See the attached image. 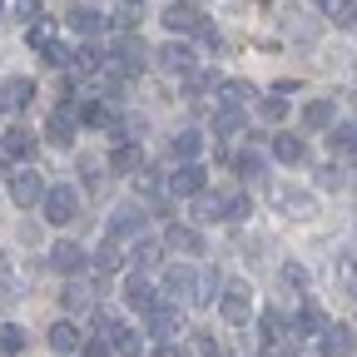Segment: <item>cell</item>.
<instances>
[{"mask_svg": "<svg viewBox=\"0 0 357 357\" xmlns=\"http://www.w3.org/2000/svg\"><path fill=\"white\" fill-rule=\"evenodd\" d=\"M144 65H154V50H149V45L134 35V30L119 35V45L105 55V70H109V75H139Z\"/></svg>", "mask_w": 357, "mask_h": 357, "instance_id": "6da1fadb", "label": "cell"}, {"mask_svg": "<svg viewBox=\"0 0 357 357\" xmlns=\"http://www.w3.org/2000/svg\"><path fill=\"white\" fill-rule=\"evenodd\" d=\"M218 318L229 323V328H243L253 318V288L243 278H229V283L218 288Z\"/></svg>", "mask_w": 357, "mask_h": 357, "instance_id": "7a4b0ae2", "label": "cell"}, {"mask_svg": "<svg viewBox=\"0 0 357 357\" xmlns=\"http://www.w3.org/2000/svg\"><path fill=\"white\" fill-rule=\"evenodd\" d=\"M268 199H273V208H278L283 218H298V223L318 218V199H312L307 189H293V184H273V189H268Z\"/></svg>", "mask_w": 357, "mask_h": 357, "instance_id": "3957f363", "label": "cell"}, {"mask_svg": "<svg viewBox=\"0 0 357 357\" xmlns=\"http://www.w3.org/2000/svg\"><path fill=\"white\" fill-rule=\"evenodd\" d=\"M45 223H70V218H79V189L75 184H60V189H45Z\"/></svg>", "mask_w": 357, "mask_h": 357, "instance_id": "277c9868", "label": "cell"}, {"mask_svg": "<svg viewBox=\"0 0 357 357\" xmlns=\"http://www.w3.org/2000/svg\"><path fill=\"white\" fill-rule=\"evenodd\" d=\"M149 333H154L159 342H184V337H189V328H184V312H178V303H159V307L149 312Z\"/></svg>", "mask_w": 357, "mask_h": 357, "instance_id": "5b68a950", "label": "cell"}, {"mask_svg": "<svg viewBox=\"0 0 357 357\" xmlns=\"http://www.w3.org/2000/svg\"><path fill=\"white\" fill-rule=\"evenodd\" d=\"M154 65H159L164 75H194L199 55L189 50V40H169V45H159V50H154Z\"/></svg>", "mask_w": 357, "mask_h": 357, "instance_id": "8992f818", "label": "cell"}, {"mask_svg": "<svg viewBox=\"0 0 357 357\" xmlns=\"http://www.w3.org/2000/svg\"><path fill=\"white\" fill-rule=\"evenodd\" d=\"M159 20H164V30H169L174 40H178V35H204V30H208V15L194 10V6H164Z\"/></svg>", "mask_w": 357, "mask_h": 357, "instance_id": "52a82bcc", "label": "cell"}, {"mask_svg": "<svg viewBox=\"0 0 357 357\" xmlns=\"http://www.w3.org/2000/svg\"><path fill=\"white\" fill-rule=\"evenodd\" d=\"M124 303H129V307H139L144 318H149V312H154L164 298H159V288L139 273V268H134V273H124Z\"/></svg>", "mask_w": 357, "mask_h": 357, "instance_id": "ba28073f", "label": "cell"}, {"mask_svg": "<svg viewBox=\"0 0 357 357\" xmlns=\"http://www.w3.org/2000/svg\"><path fill=\"white\" fill-rule=\"evenodd\" d=\"M10 199H15L20 208L45 204V178H40L35 169H10Z\"/></svg>", "mask_w": 357, "mask_h": 357, "instance_id": "9c48e42d", "label": "cell"}, {"mask_svg": "<svg viewBox=\"0 0 357 357\" xmlns=\"http://www.w3.org/2000/svg\"><path fill=\"white\" fill-rule=\"evenodd\" d=\"M204 184H208V178H204V169H199V164H178V169L164 178V189H169L174 199H199V194H204Z\"/></svg>", "mask_w": 357, "mask_h": 357, "instance_id": "30bf717a", "label": "cell"}, {"mask_svg": "<svg viewBox=\"0 0 357 357\" xmlns=\"http://www.w3.org/2000/svg\"><path fill=\"white\" fill-rule=\"evenodd\" d=\"M194 283H199V273L189 263H174V268H164V303H178V298H194Z\"/></svg>", "mask_w": 357, "mask_h": 357, "instance_id": "8fae6325", "label": "cell"}, {"mask_svg": "<svg viewBox=\"0 0 357 357\" xmlns=\"http://www.w3.org/2000/svg\"><path fill=\"white\" fill-rule=\"evenodd\" d=\"M139 229H144V208L139 204H119L109 213V238H139Z\"/></svg>", "mask_w": 357, "mask_h": 357, "instance_id": "7c38bea8", "label": "cell"}, {"mask_svg": "<svg viewBox=\"0 0 357 357\" xmlns=\"http://www.w3.org/2000/svg\"><path fill=\"white\" fill-rule=\"evenodd\" d=\"M45 342H50V352H55V357H70V352H79V347H84V333H79L70 318H60V323H50V337H45Z\"/></svg>", "mask_w": 357, "mask_h": 357, "instance_id": "4fadbf2b", "label": "cell"}, {"mask_svg": "<svg viewBox=\"0 0 357 357\" xmlns=\"http://www.w3.org/2000/svg\"><path fill=\"white\" fill-rule=\"evenodd\" d=\"M30 100H35V79L30 75H10L0 84V109H25Z\"/></svg>", "mask_w": 357, "mask_h": 357, "instance_id": "5bb4252c", "label": "cell"}, {"mask_svg": "<svg viewBox=\"0 0 357 357\" xmlns=\"http://www.w3.org/2000/svg\"><path fill=\"white\" fill-rule=\"evenodd\" d=\"M164 253H204V238L189 223H169L164 229Z\"/></svg>", "mask_w": 357, "mask_h": 357, "instance_id": "9a60e30c", "label": "cell"}, {"mask_svg": "<svg viewBox=\"0 0 357 357\" xmlns=\"http://www.w3.org/2000/svg\"><path fill=\"white\" fill-rule=\"evenodd\" d=\"M333 124H337V105H333V100H307V105H303V129L328 134Z\"/></svg>", "mask_w": 357, "mask_h": 357, "instance_id": "2e32d148", "label": "cell"}, {"mask_svg": "<svg viewBox=\"0 0 357 357\" xmlns=\"http://www.w3.org/2000/svg\"><path fill=\"white\" fill-rule=\"evenodd\" d=\"M323 333H328V312L318 303H303V312L293 318V337L303 342V337H323Z\"/></svg>", "mask_w": 357, "mask_h": 357, "instance_id": "e0dca14e", "label": "cell"}, {"mask_svg": "<svg viewBox=\"0 0 357 357\" xmlns=\"http://www.w3.org/2000/svg\"><path fill=\"white\" fill-rule=\"evenodd\" d=\"M50 263L60 268V273H70V278H75V273H79V268L89 263V253H84L79 243H70V238H60V243L50 248Z\"/></svg>", "mask_w": 357, "mask_h": 357, "instance_id": "ac0fdd59", "label": "cell"}, {"mask_svg": "<svg viewBox=\"0 0 357 357\" xmlns=\"http://www.w3.org/2000/svg\"><path fill=\"white\" fill-rule=\"evenodd\" d=\"M45 139H50L55 149H70L75 144V109H55L50 124H45Z\"/></svg>", "mask_w": 357, "mask_h": 357, "instance_id": "d6986e66", "label": "cell"}, {"mask_svg": "<svg viewBox=\"0 0 357 357\" xmlns=\"http://www.w3.org/2000/svg\"><path fill=\"white\" fill-rule=\"evenodd\" d=\"M352 347H357L352 328H347V323H328V333H323V357H352Z\"/></svg>", "mask_w": 357, "mask_h": 357, "instance_id": "ffe728a7", "label": "cell"}, {"mask_svg": "<svg viewBox=\"0 0 357 357\" xmlns=\"http://www.w3.org/2000/svg\"><path fill=\"white\" fill-rule=\"evenodd\" d=\"M273 159L278 164H307V139H303V134H278V139H273Z\"/></svg>", "mask_w": 357, "mask_h": 357, "instance_id": "44dd1931", "label": "cell"}, {"mask_svg": "<svg viewBox=\"0 0 357 357\" xmlns=\"http://www.w3.org/2000/svg\"><path fill=\"white\" fill-rule=\"evenodd\" d=\"M65 20H70V30H75V35H89V40H95V35H100V30L109 25V20H105V15H100L95 6H75V10H70Z\"/></svg>", "mask_w": 357, "mask_h": 357, "instance_id": "7402d4cb", "label": "cell"}, {"mask_svg": "<svg viewBox=\"0 0 357 357\" xmlns=\"http://www.w3.org/2000/svg\"><path fill=\"white\" fill-rule=\"evenodd\" d=\"M333 283L357 298V253H352V248H337V258H333Z\"/></svg>", "mask_w": 357, "mask_h": 357, "instance_id": "603a6c76", "label": "cell"}, {"mask_svg": "<svg viewBox=\"0 0 357 357\" xmlns=\"http://www.w3.org/2000/svg\"><path fill=\"white\" fill-rule=\"evenodd\" d=\"M105 70V50L100 45H79V50H70V75H100Z\"/></svg>", "mask_w": 357, "mask_h": 357, "instance_id": "cb8c5ba5", "label": "cell"}, {"mask_svg": "<svg viewBox=\"0 0 357 357\" xmlns=\"http://www.w3.org/2000/svg\"><path fill=\"white\" fill-rule=\"evenodd\" d=\"M169 149H174V159H178V164H194V159L204 154V134H199V129H178Z\"/></svg>", "mask_w": 357, "mask_h": 357, "instance_id": "d4e9b609", "label": "cell"}, {"mask_svg": "<svg viewBox=\"0 0 357 357\" xmlns=\"http://www.w3.org/2000/svg\"><path fill=\"white\" fill-rule=\"evenodd\" d=\"M218 288H223V278H218V268H204L199 273V283H194V307H208V303H218Z\"/></svg>", "mask_w": 357, "mask_h": 357, "instance_id": "484cf974", "label": "cell"}, {"mask_svg": "<svg viewBox=\"0 0 357 357\" xmlns=\"http://www.w3.org/2000/svg\"><path fill=\"white\" fill-rule=\"evenodd\" d=\"M109 169H114V174H139V169H144V149H139V144H119V149L109 154Z\"/></svg>", "mask_w": 357, "mask_h": 357, "instance_id": "4316f807", "label": "cell"}, {"mask_svg": "<svg viewBox=\"0 0 357 357\" xmlns=\"http://www.w3.org/2000/svg\"><path fill=\"white\" fill-rule=\"evenodd\" d=\"M218 204H223V223H243V218L253 213V199H248L243 189H234V194H218Z\"/></svg>", "mask_w": 357, "mask_h": 357, "instance_id": "83f0119b", "label": "cell"}, {"mask_svg": "<svg viewBox=\"0 0 357 357\" xmlns=\"http://www.w3.org/2000/svg\"><path fill=\"white\" fill-rule=\"evenodd\" d=\"M89 263H95L100 273H119V268H124V248H119V238H105L100 253H89Z\"/></svg>", "mask_w": 357, "mask_h": 357, "instance_id": "f1b7e54d", "label": "cell"}, {"mask_svg": "<svg viewBox=\"0 0 357 357\" xmlns=\"http://www.w3.org/2000/svg\"><path fill=\"white\" fill-rule=\"evenodd\" d=\"M248 100H253V84H243V79L218 84V109H243Z\"/></svg>", "mask_w": 357, "mask_h": 357, "instance_id": "f546056e", "label": "cell"}, {"mask_svg": "<svg viewBox=\"0 0 357 357\" xmlns=\"http://www.w3.org/2000/svg\"><path fill=\"white\" fill-rule=\"evenodd\" d=\"M65 307H70V312H95V307H100V298H95V288H89V283H79V278H75V283L65 288Z\"/></svg>", "mask_w": 357, "mask_h": 357, "instance_id": "4dcf8cb0", "label": "cell"}, {"mask_svg": "<svg viewBox=\"0 0 357 357\" xmlns=\"http://www.w3.org/2000/svg\"><path fill=\"white\" fill-rule=\"evenodd\" d=\"M0 149H6L10 159H30V154H35V134H30V129H6Z\"/></svg>", "mask_w": 357, "mask_h": 357, "instance_id": "1f68e13d", "label": "cell"}, {"mask_svg": "<svg viewBox=\"0 0 357 357\" xmlns=\"http://www.w3.org/2000/svg\"><path fill=\"white\" fill-rule=\"evenodd\" d=\"M347 184H352V174H347V164H342V159H333V164H323V169H318V189L337 194V189H347Z\"/></svg>", "mask_w": 357, "mask_h": 357, "instance_id": "d6a6232c", "label": "cell"}, {"mask_svg": "<svg viewBox=\"0 0 357 357\" xmlns=\"http://www.w3.org/2000/svg\"><path fill=\"white\" fill-rule=\"evenodd\" d=\"M323 15H328L333 25L357 30V0H323Z\"/></svg>", "mask_w": 357, "mask_h": 357, "instance_id": "836d02e7", "label": "cell"}, {"mask_svg": "<svg viewBox=\"0 0 357 357\" xmlns=\"http://www.w3.org/2000/svg\"><path fill=\"white\" fill-rule=\"evenodd\" d=\"M134 263H139V273L164 263V238H134Z\"/></svg>", "mask_w": 357, "mask_h": 357, "instance_id": "e575fe53", "label": "cell"}, {"mask_svg": "<svg viewBox=\"0 0 357 357\" xmlns=\"http://www.w3.org/2000/svg\"><path fill=\"white\" fill-rule=\"evenodd\" d=\"M328 149L333 154H357V124H333L328 129Z\"/></svg>", "mask_w": 357, "mask_h": 357, "instance_id": "d590c367", "label": "cell"}, {"mask_svg": "<svg viewBox=\"0 0 357 357\" xmlns=\"http://www.w3.org/2000/svg\"><path fill=\"white\" fill-rule=\"evenodd\" d=\"M194 223H223L218 194H199V199H194Z\"/></svg>", "mask_w": 357, "mask_h": 357, "instance_id": "8d00e7d4", "label": "cell"}, {"mask_svg": "<svg viewBox=\"0 0 357 357\" xmlns=\"http://www.w3.org/2000/svg\"><path fill=\"white\" fill-rule=\"evenodd\" d=\"M15 352H25V328L6 323V328H0V357H15Z\"/></svg>", "mask_w": 357, "mask_h": 357, "instance_id": "74e56055", "label": "cell"}, {"mask_svg": "<svg viewBox=\"0 0 357 357\" xmlns=\"http://www.w3.org/2000/svg\"><path fill=\"white\" fill-rule=\"evenodd\" d=\"M238 129H243V114L238 109H218L213 114V134H218V139H234Z\"/></svg>", "mask_w": 357, "mask_h": 357, "instance_id": "f35d334b", "label": "cell"}, {"mask_svg": "<svg viewBox=\"0 0 357 357\" xmlns=\"http://www.w3.org/2000/svg\"><path fill=\"white\" fill-rule=\"evenodd\" d=\"M258 114H263L268 124L288 119V95H263V100H258Z\"/></svg>", "mask_w": 357, "mask_h": 357, "instance_id": "ab89813d", "label": "cell"}, {"mask_svg": "<svg viewBox=\"0 0 357 357\" xmlns=\"http://www.w3.org/2000/svg\"><path fill=\"white\" fill-rule=\"evenodd\" d=\"M283 283H288L293 293H307V283H312V273H307V268H303L298 258H288V263H283Z\"/></svg>", "mask_w": 357, "mask_h": 357, "instance_id": "60d3db41", "label": "cell"}, {"mask_svg": "<svg viewBox=\"0 0 357 357\" xmlns=\"http://www.w3.org/2000/svg\"><path fill=\"white\" fill-rule=\"evenodd\" d=\"M258 333H263V342H278V337H283V312H278V307H263Z\"/></svg>", "mask_w": 357, "mask_h": 357, "instance_id": "b9f144b4", "label": "cell"}, {"mask_svg": "<svg viewBox=\"0 0 357 357\" xmlns=\"http://www.w3.org/2000/svg\"><path fill=\"white\" fill-rule=\"evenodd\" d=\"M0 298H20V278L10 268V253H0Z\"/></svg>", "mask_w": 357, "mask_h": 357, "instance_id": "7bdbcfd3", "label": "cell"}, {"mask_svg": "<svg viewBox=\"0 0 357 357\" xmlns=\"http://www.w3.org/2000/svg\"><path fill=\"white\" fill-rule=\"evenodd\" d=\"M288 30H293L298 40H318V20H312L307 10H293V20H288Z\"/></svg>", "mask_w": 357, "mask_h": 357, "instance_id": "ee69618b", "label": "cell"}, {"mask_svg": "<svg viewBox=\"0 0 357 357\" xmlns=\"http://www.w3.org/2000/svg\"><path fill=\"white\" fill-rule=\"evenodd\" d=\"M79 119H84V124H95V129H105V124H114V119H109V105H100V100H89V105L79 109Z\"/></svg>", "mask_w": 357, "mask_h": 357, "instance_id": "f6af8a7d", "label": "cell"}, {"mask_svg": "<svg viewBox=\"0 0 357 357\" xmlns=\"http://www.w3.org/2000/svg\"><path fill=\"white\" fill-rule=\"evenodd\" d=\"M114 352H119V357H139V352H144V347H139V333L124 328V333L114 337Z\"/></svg>", "mask_w": 357, "mask_h": 357, "instance_id": "bcb514c9", "label": "cell"}, {"mask_svg": "<svg viewBox=\"0 0 357 357\" xmlns=\"http://www.w3.org/2000/svg\"><path fill=\"white\" fill-rule=\"evenodd\" d=\"M20 25H40V0H15V10H10Z\"/></svg>", "mask_w": 357, "mask_h": 357, "instance_id": "7dc6e473", "label": "cell"}, {"mask_svg": "<svg viewBox=\"0 0 357 357\" xmlns=\"http://www.w3.org/2000/svg\"><path fill=\"white\" fill-rule=\"evenodd\" d=\"M30 45H35L40 55H45V50H50V45H55V30L45 25V20H40V25H30Z\"/></svg>", "mask_w": 357, "mask_h": 357, "instance_id": "c3c4849f", "label": "cell"}, {"mask_svg": "<svg viewBox=\"0 0 357 357\" xmlns=\"http://www.w3.org/2000/svg\"><path fill=\"white\" fill-rule=\"evenodd\" d=\"M79 357H114V347H109L105 337H84V347H79Z\"/></svg>", "mask_w": 357, "mask_h": 357, "instance_id": "681fc988", "label": "cell"}, {"mask_svg": "<svg viewBox=\"0 0 357 357\" xmlns=\"http://www.w3.org/2000/svg\"><path fill=\"white\" fill-rule=\"evenodd\" d=\"M238 174H263V154H238Z\"/></svg>", "mask_w": 357, "mask_h": 357, "instance_id": "f907efd6", "label": "cell"}, {"mask_svg": "<svg viewBox=\"0 0 357 357\" xmlns=\"http://www.w3.org/2000/svg\"><path fill=\"white\" fill-rule=\"evenodd\" d=\"M149 357H184V347H178V342H159Z\"/></svg>", "mask_w": 357, "mask_h": 357, "instance_id": "816d5d0a", "label": "cell"}, {"mask_svg": "<svg viewBox=\"0 0 357 357\" xmlns=\"http://www.w3.org/2000/svg\"><path fill=\"white\" fill-rule=\"evenodd\" d=\"M169 6H189V0H169Z\"/></svg>", "mask_w": 357, "mask_h": 357, "instance_id": "f5cc1de1", "label": "cell"}, {"mask_svg": "<svg viewBox=\"0 0 357 357\" xmlns=\"http://www.w3.org/2000/svg\"><path fill=\"white\" fill-rule=\"evenodd\" d=\"M124 6H139V0H124Z\"/></svg>", "mask_w": 357, "mask_h": 357, "instance_id": "db71d44e", "label": "cell"}, {"mask_svg": "<svg viewBox=\"0 0 357 357\" xmlns=\"http://www.w3.org/2000/svg\"><path fill=\"white\" fill-rule=\"evenodd\" d=\"M0 15H6V0H0Z\"/></svg>", "mask_w": 357, "mask_h": 357, "instance_id": "11a10c76", "label": "cell"}, {"mask_svg": "<svg viewBox=\"0 0 357 357\" xmlns=\"http://www.w3.org/2000/svg\"><path fill=\"white\" fill-rule=\"evenodd\" d=\"M352 223H357V208H352Z\"/></svg>", "mask_w": 357, "mask_h": 357, "instance_id": "9f6ffc18", "label": "cell"}]
</instances>
